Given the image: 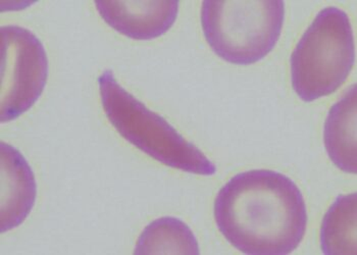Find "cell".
<instances>
[{"instance_id":"7a4b0ae2","label":"cell","mask_w":357,"mask_h":255,"mask_svg":"<svg viewBox=\"0 0 357 255\" xmlns=\"http://www.w3.org/2000/svg\"><path fill=\"white\" fill-rule=\"evenodd\" d=\"M103 109L128 142L165 166L196 175H215L217 167L162 116L123 87L110 70L98 77Z\"/></svg>"},{"instance_id":"ba28073f","label":"cell","mask_w":357,"mask_h":255,"mask_svg":"<svg viewBox=\"0 0 357 255\" xmlns=\"http://www.w3.org/2000/svg\"><path fill=\"white\" fill-rule=\"evenodd\" d=\"M326 150L335 166L348 173H356V85L328 114L324 130Z\"/></svg>"},{"instance_id":"30bf717a","label":"cell","mask_w":357,"mask_h":255,"mask_svg":"<svg viewBox=\"0 0 357 255\" xmlns=\"http://www.w3.org/2000/svg\"><path fill=\"white\" fill-rule=\"evenodd\" d=\"M356 193L339 195L324 217L321 247L328 255L356 254Z\"/></svg>"},{"instance_id":"5b68a950","label":"cell","mask_w":357,"mask_h":255,"mask_svg":"<svg viewBox=\"0 0 357 255\" xmlns=\"http://www.w3.org/2000/svg\"><path fill=\"white\" fill-rule=\"evenodd\" d=\"M0 120L10 122L40 98L48 76V59L40 39L21 26H2Z\"/></svg>"},{"instance_id":"52a82bcc","label":"cell","mask_w":357,"mask_h":255,"mask_svg":"<svg viewBox=\"0 0 357 255\" xmlns=\"http://www.w3.org/2000/svg\"><path fill=\"white\" fill-rule=\"evenodd\" d=\"M37 184L32 168L13 145L1 142V233L21 225L34 206Z\"/></svg>"},{"instance_id":"277c9868","label":"cell","mask_w":357,"mask_h":255,"mask_svg":"<svg viewBox=\"0 0 357 255\" xmlns=\"http://www.w3.org/2000/svg\"><path fill=\"white\" fill-rule=\"evenodd\" d=\"M285 3L281 0H204L202 25L207 43L234 65L261 61L281 36Z\"/></svg>"},{"instance_id":"3957f363","label":"cell","mask_w":357,"mask_h":255,"mask_svg":"<svg viewBox=\"0 0 357 255\" xmlns=\"http://www.w3.org/2000/svg\"><path fill=\"white\" fill-rule=\"evenodd\" d=\"M356 44L349 17L336 6L324 8L304 32L291 56V82L301 100L334 93L349 76Z\"/></svg>"},{"instance_id":"8992f818","label":"cell","mask_w":357,"mask_h":255,"mask_svg":"<svg viewBox=\"0 0 357 255\" xmlns=\"http://www.w3.org/2000/svg\"><path fill=\"white\" fill-rule=\"evenodd\" d=\"M97 10L110 27L135 40L162 36L177 20L178 1L96 0Z\"/></svg>"},{"instance_id":"9c48e42d","label":"cell","mask_w":357,"mask_h":255,"mask_svg":"<svg viewBox=\"0 0 357 255\" xmlns=\"http://www.w3.org/2000/svg\"><path fill=\"white\" fill-rule=\"evenodd\" d=\"M135 254H200L195 235L182 219L162 217L143 230L136 244Z\"/></svg>"},{"instance_id":"6da1fadb","label":"cell","mask_w":357,"mask_h":255,"mask_svg":"<svg viewBox=\"0 0 357 255\" xmlns=\"http://www.w3.org/2000/svg\"><path fill=\"white\" fill-rule=\"evenodd\" d=\"M222 236L242 254L286 255L303 241L307 210L297 185L283 173H237L220 189L213 204Z\"/></svg>"}]
</instances>
